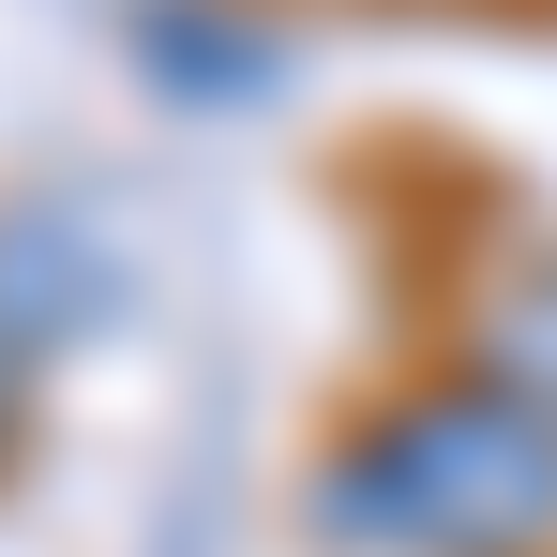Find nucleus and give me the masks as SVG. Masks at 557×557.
<instances>
[{
    "instance_id": "f257e3e1",
    "label": "nucleus",
    "mask_w": 557,
    "mask_h": 557,
    "mask_svg": "<svg viewBox=\"0 0 557 557\" xmlns=\"http://www.w3.org/2000/svg\"><path fill=\"white\" fill-rule=\"evenodd\" d=\"M317 528L376 543V557H543L557 543V407H528L512 376L407 392L392 422L347 437Z\"/></svg>"
},
{
    "instance_id": "f03ea898",
    "label": "nucleus",
    "mask_w": 557,
    "mask_h": 557,
    "mask_svg": "<svg viewBox=\"0 0 557 557\" xmlns=\"http://www.w3.org/2000/svg\"><path fill=\"white\" fill-rule=\"evenodd\" d=\"M482 376H512L528 407H557V257L482 301Z\"/></svg>"
},
{
    "instance_id": "7ed1b4c3",
    "label": "nucleus",
    "mask_w": 557,
    "mask_h": 557,
    "mask_svg": "<svg viewBox=\"0 0 557 557\" xmlns=\"http://www.w3.org/2000/svg\"><path fill=\"white\" fill-rule=\"evenodd\" d=\"M0 437H15V332H0Z\"/></svg>"
}]
</instances>
